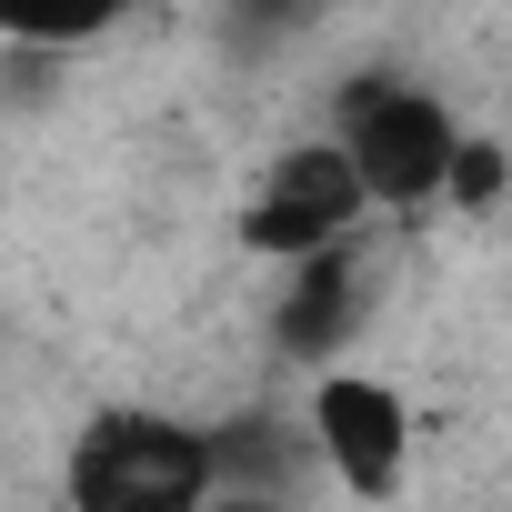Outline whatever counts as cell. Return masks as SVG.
<instances>
[{"label":"cell","mask_w":512,"mask_h":512,"mask_svg":"<svg viewBox=\"0 0 512 512\" xmlns=\"http://www.w3.org/2000/svg\"><path fill=\"white\" fill-rule=\"evenodd\" d=\"M211 432L181 412H91L71 432V512H211Z\"/></svg>","instance_id":"1"},{"label":"cell","mask_w":512,"mask_h":512,"mask_svg":"<svg viewBox=\"0 0 512 512\" xmlns=\"http://www.w3.org/2000/svg\"><path fill=\"white\" fill-rule=\"evenodd\" d=\"M332 141L362 161L372 211H422V201L452 191V161H462L472 131H462L432 91H412L402 71H372V81L342 91V131H332Z\"/></svg>","instance_id":"2"},{"label":"cell","mask_w":512,"mask_h":512,"mask_svg":"<svg viewBox=\"0 0 512 512\" xmlns=\"http://www.w3.org/2000/svg\"><path fill=\"white\" fill-rule=\"evenodd\" d=\"M362 221H372L362 161H352L342 141H292V151L262 171L251 211H241V251H262V262L292 272V262H322V251L362 241Z\"/></svg>","instance_id":"3"},{"label":"cell","mask_w":512,"mask_h":512,"mask_svg":"<svg viewBox=\"0 0 512 512\" xmlns=\"http://www.w3.org/2000/svg\"><path fill=\"white\" fill-rule=\"evenodd\" d=\"M302 422H312V442H322V472H332L352 502H392V492H402L412 412H402L392 382H372V372H322Z\"/></svg>","instance_id":"4"},{"label":"cell","mask_w":512,"mask_h":512,"mask_svg":"<svg viewBox=\"0 0 512 512\" xmlns=\"http://www.w3.org/2000/svg\"><path fill=\"white\" fill-rule=\"evenodd\" d=\"M362 322H372V262H362V241L322 251V262H292V282L272 292V352L302 362L312 382L342 372V352H352Z\"/></svg>","instance_id":"5"},{"label":"cell","mask_w":512,"mask_h":512,"mask_svg":"<svg viewBox=\"0 0 512 512\" xmlns=\"http://www.w3.org/2000/svg\"><path fill=\"white\" fill-rule=\"evenodd\" d=\"M211 472H221V492L302 502V472H322V442H312V422H282V412H231V422H211Z\"/></svg>","instance_id":"6"},{"label":"cell","mask_w":512,"mask_h":512,"mask_svg":"<svg viewBox=\"0 0 512 512\" xmlns=\"http://www.w3.org/2000/svg\"><path fill=\"white\" fill-rule=\"evenodd\" d=\"M121 11H131V0H0V31H11L21 51H81Z\"/></svg>","instance_id":"7"},{"label":"cell","mask_w":512,"mask_h":512,"mask_svg":"<svg viewBox=\"0 0 512 512\" xmlns=\"http://www.w3.org/2000/svg\"><path fill=\"white\" fill-rule=\"evenodd\" d=\"M502 191H512V151H502L492 131H472L462 161H452V191H442V201H452V211H492Z\"/></svg>","instance_id":"8"},{"label":"cell","mask_w":512,"mask_h":512,"mask_svg":"<svg viewBox=\"0 0 512 512\" xmlns=\"http://www.w3.org/2000/svg\"><path fill=\"white\" fill-rule=\"evenodd\" d=\"M231 11H241L251 31H282V21H312V11H322V0H231Z\"/></svg>","instance_id":"9"},{"label":"cell","mask_w":512,"mask_h":512,"mask_svg":"<svg viewBox=\"0 0 512 512\" xmlns=\"http://www.w3.org/2000/svg\"><path fill=\"white\" fill-rule=\"evenodd\" d=\"M211 512H302V502H262V492H211Z\"/></svg>","instance_id":"10"}]
</instances>
